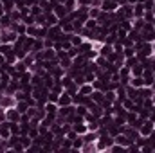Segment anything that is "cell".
<instances>
[{
	"mask_svg": "<svg viewBox=\"0 0 155 153\" xmlns=\"http://www.w3.org/2000/svg\"><path fill=\"white\" fill-rule=\"evenodd\" d=\"M83 142H85V141H83V137H81V135H78L76 139H72V151H74V150H81Z\"/></svg>",
	"mask_w": 155,
	"mask_h": 153,
	"instance_id": "28",
	"label": "cell"
},
{
	"mask_svg": "<svg viewBox=\"0 0 155 153\" xmlns=\"http://www.w3.org/2000/svg\"><path fill=\"white\" fill-rule=\"evenodd\" d=\"M78 92L83 94V96H90L94 92V86H92V83H83V85H79V90Z\"/></svg>",
	"mask_w": 155,
	"mask_h": 153,
	"instance_id": "18",
	"label": "cell"
},
{
	"mask_svg": "<svg viewBox=\"0 0 155 153\" xmlns=\"http://www.w3.org/2000/svg\"><path fill=\"white\" fill-rule=\"evenodd\" d=\"M152 24H153V29H155V20H153V22H152Z\"/></svg>",
	"mask_w": 155,
	"mask_h": 153,
	"instance_id": "48",
	"label": "cell"
},
{
	"mask_svg": "<svg viewBox=\"0 0 155 153\" xmlns=\"http://www.w3.org/2000/svg\"><path fill=\"white\" fill-rule=\"evenodd\" d=\"M139 0H128V4H137Z\"/></svg>",
	"mask_w": 155,
	"mask_h": 153,
	"instance_id": "46",
	"label": "cell"
},
{
	"mask_svg": "<svg viewBox=\"0 0 155 153\" xmlns=\"http://www.w3.org/2000/svg\"><path fill=\"white\" fill-rule=\"evenodd\" d=\"M51 74H52L54 79H61V77L65 76V69H63V67H60V65H56V67L51 70Z\"/></svg>",
	"mask_w": 155,
	"mask_h": 153,
	"instance_id": "23",
	"label": "cell"
},
{
	"mask_svg": "<svg viewBox=\"0 0 155 153\" xmlns=\"http://www.w3.org/2000/svg\"><path fill=\"white\" fill-rule=\"evenodd\" d=\"M16 110H18L20 114H25V112L29 110V103H27L25 99H22V101H18V103H16Z\"/></svg>",
	"mask_w": 155,
	"mask_h": 153,
	"instance_id": "26",
	"label": "cell"
},
{
	"mask_svg": "<svg viewBox=\"0 0 155 153\" xmlns=\"http://www.w3.org/2000/svg\"><path fill=\"white\" fill-rule=\"evenodd\" d=\"M11 135H20V122H9Z\"/></svg>",
	"mask_w": 155,
	"mask_h": 153,
	"instance_id": "33",
	"label": "cell"
},
{
	"mask_svg": "<svg viewBox=\"0 0 155 153\" xmlns=\"http://www.w3.org/2000/svg\"><path fill=\"white\" fill-rule=\"evenodd\" d=\"M16 103H18V99L15 97V96H11V94H2V97H0V106L4 108V110H7V108H15L16 106Z\"/></svg>",
	"mask_w": 155,
	"mask_h": 153,
	"instance_id": "3",
	"label": "cell"
},
{
	"mask_svg": "<svg viewBox=\"0 0 155 153\" xmlns=\"http://www.w3.org/2000/svg\"><path fill=\"white\" fill-rule=\"evenodd\" d=\"M0 45H2V41H0Z\"/></svg>",
	"mask_w": 155,
	"mask_h": 153,
	"instance_id": "49",
	"label": "cell"
},
{
	"mask_svg": "<svg viewBox=\"0 0 155 153\" xmlns=\"http://www.w3.org/2000/svg\"><path fill=\"white\" fill-rule=\"evenodd\" d=\"M79 151H83V153L97 151V148H96V141H92V142H83V146H81V150H79Z\"/></svg>",
	"mask_w": 155,
	"mask_h": 153,
	"instance_id": "19",
	"label": "cell"
},
{
	"mask_svg": "<svg viewBox=\"0 0 155 153\" xmlns=\"http://www.w3.org/2000/svg\"><path fill=\"white\" fill-rule=\"evenodd\" d=\"M148 119H152V121L155 122V105L150 108V117H148Z\"/></svg>",
	"mask_w": 155,
	"mask_h": 153,
	"instance_id": "44",
	"label": "cell"
},
{
	"mask_svg": "<svg viewBox=\"0 0 155 153\" xmlns=\"http://www.w3.org/2000/svg\"><path fill=\"white\" fill-rule=\"evenodd\" d=\"M4 63H5V56L0 52V65H4Z\"/></svg>",
	"mask_w": 155,
	"mask_h": 153,
	"instance_id": "45",
	"label": "cell"
},
{
	"mask_svg": "<svg viewBox=\"0 0 155 153\" xmlns=\"http://www.w3.org/2000/svg\"><path fill=\"white\" fill-rule=\"evenodd\" d=\"M13 49H15L13 43H2V45H0V52H2L4 56H7L9 52H13Z\"/></svg>",
	"mask_w": 155,
	"mask_h": 153,
	"instance_id": "27",
	"label": "cell"
},
{
	"mask_svg": "<svg viewBox=\"0 0 155 153\" xmlns=\"http://www.w3.org/2000/svg\"><path fill=\"white\" fill-rule=\"evenodd\" d=\"M20 141H22V144H24V148H25V150L33 144V139H31L29 135H20Z\"/></svg>",
	"mask_w": 155,
	"mask_h": 153,
	"instance_id": "34",
	"label": "cell"
},
{
	"mask_svg": "<svg viewBox=\"0 0 155 153\" xmlns=\"http://www.w3.org/2000/svg\"><path fill=\"white\" fill-rule=\"evenodd\" d=\"M20 119H22V114L16 110V106L5 110V121H9V122H20Z\"/></svg>",
	"mask_w": 155,
	"mask_h": 153,
	"instance_id": "6",
	"label": "cell"
},
{
	"mask_svg": "<svg viewBox=\"0 0 155 153\" xmlns=\"http://www.w3.org/2000/svg\"><path fill=\"white\" fill-rule=\"evenodd\" d=\"M63 34V31H61V27H60V24H56V25H51V27H47V38L51 40H60V36Z\"/></svg>",
	"mask_w": 155,
	"mask_h": 153,
	"instance_id": "5",
	"label": "cell"
},
{
	"mask_svg": "<svg viewBox=\"0 0 155 153\" xmlns=\"http://www.w3.org/2000/svg\"><path fill=\"white\" fill-rule=\"evenodd\" d=\"M85 27H87V29H96V27H97V20H96V18H88V20L85 22Z\"/></svg>",
	"mask_w": 155,
	"mask_h": 153,
	"instance_id": "37",
	"label": "cell"
},
{
	"mask_svg": "<svg viewBox=\"0 0 155 153\" xmlns=\"http://www.w3.org/2000/svg\"><path fill=\"white\" fill-rule=\"evenodd\" d=\"M126 97H130V99H137L139 97V88H134L132 85H126Z\"/></svg>",
	"mask_w": 155,
	"mask_h": 153,
	"instance_id": "20",
	"label": "cell"
},
{
	"mask_svg": "<svg viewBox=\"0 0 155 153\" xmlns=\"http://www.w3.org/2000/svg\"><path fill=\"white\" fill-rule=\"evenodd\" d=\"M11 24H13V20H11L9 13H4V15L0 16V27H2V29H9Z\"/></svg>",
	"mask_w": 155,
	"mask_h": 153,
	"instance_id": "17",
	"label": "cell"
},
{
	"mask_svg": "<svg viewBox=\"0 0 155 153\" xmlns=\"http://www.w3.org/2000/svg\"><path fill=\"white\" fill-rule=\"evenodd\" d=\"M22 22H24L25 25H33V24H35V16H33V15H25V16H22Z\"/></svg>",
	"mask_w": 155,
	"mask_h": 153,
	"instance_id": "39",
	"label": "cell"
},
{
	"mask_svg": "<svg viewBox=\"0 0 155 153\" xmlns=\"http://www.w3.org/2000/svg\"><path fill=\"white\" fill-rule=\"evenodd\" d=\"M143 79H144V86H152V83L155 81V70H152V69H144Z\"/></svg>",
	"mask_w": 155,
	"mask_h": 153,
	"instance_id": "10",
	"label": "cell"
},
{
	"mask_svg": "<svg viewBox=\"0 0 155 153\" xmlns=\"http://www.w3.org/2000/svg\"><path fill=\"white\" fill-rule=\"evenodd\" d=\"M121 13H123V18H128V20H134V4H124V5H119Z\"/></svg>",
	"mask_w": 155,
	"mask_h": 153,
	"instance_id": "8",
	"label": "cell"
},
{
	"mask_svg": "<svg viewBox=\"0 0 155 153\" xmlns=\"http://www.w3.org/2000/svg\"><path fill=\"white\" fill-rule=\"evenodd\" d=\"M18 40V33L13 29H2L0 31V41L2 43H15Z\"/></svg>",
	"mask_w": 155,
	"mask_h": 153,
	"instance_id": "2",
	"label": "cell"
},
{
	"mask_svg": "<svg viewBox=\"0 0 155 153\" xmlns=\"http://www.w3.org/2000/svg\"><path fill=\"white\" fill-rule=\"evenodd\" d=\"M58 97H60V94H56V92L49 90V94H47V101H51V103H56V105H58Z\"/></svg>",
	"mask_w": 155,
	"mask_h": 153,
	"instance_id": "35",
	"label": "cell"
},
{
	"mask_svg": "<svg viewBox=\"0 0 155 153\" xmlns=\"http://www.w3.org/2000/svg\"><path fill=\"white\" fill-rule=\"evenodd\" d=\"M103 5V0H92L90 2V7H101Z\"/></svg>",
	"mask_w": 155,
	"mask_h": 153,
	"instance_id": "43",
	"label": "cell"
},
{
	"mask_svg": "<svg viewBox=\"0 0 155 153\" xmlns=\"http://www.w3.org/2000/svg\"><path fill=\"white\" fill-rule=\"evenodd\" d=\"M0 135H2V139H9V137H11L9 121H2V122H0Z\"/></svg>",
	"mask_w": 155,
	"mask_h": 153,
	"instance_id": "13",
	"label": "cell"
},
{
	"mask_svg": "<svg viewBox=\"0 0 155 153\" xmlns=\"http://www.w3.org/2000/svg\"><path fill=\"white\" fill-rule=\"evenodd\" d=\"M152 101H153V105H155V94H153V96H152Z\"/></svg>",
	"mask_w": 155,
	"mask_h": 153,
	"instance_id": "47",
	"label": "cell"
},
{
	"mask_svg": "<svg viewBox=\"0 0 155 153\" xmlns=\"http://www.w3.org/2000/svg\"><path fill=\"white\" fill-rule=\"evenodd\" d=\"M144 18H134V29H137V31H141L143 27H144Z\"/></svg>",
	"mask_w": 155,
	"mask_h": 153,
	"instance_id": "31",
	"label": "cell"
},
{
	"mask_svg": "<svg viewBox=\"0 0 155 153\" xmlns=\"http://www.w3.org/2000/svg\"><path fill=\"white\" fill-rule=\"evenodd\" d=\"M117 7H119L117 0H105V2H103V5H101V9H103V11H107V13H114Z\"/></svg>",
	"mask_w": 155,
	"mask_h": 153,
	"instance_id": "11",
	"label": "cell"
},
{
	"mask_svg": "<svg viewBox=\"0 0 155 153\" xmlns=\"http://www.w3.org/2000/svg\"><path fill=\"white\" fill-rule=\"evenodd\" d=\"M72 130L76 132L78 135H83V133H87V132H88L87 122H76V124H72Z\"/></svg>",
	"mask_w": 155,
	"mask_h": 153,
	"instance_id": "21",
	"label": "cell"
},
{
	"mask_svg": "<svg viewBox=\"0 0 155 153\" xmlns=\"http://www.w3.org/2000/svg\"><path fill=\"white\" fill-rule=\"evenodd\" d=\"M130 72H132V76H143V72H144V67H143V63H137V65H134V67L130 69Z\"/></svg>",
	"mask_w": 155,
	"mask_h": 153,
	"instance_id": "25",
	"label": "cell"
},
{
	"mask_svg": "<svg viewBox=\"0 0 155 153\" xmlns=\"http://www.w3.org/2000/svg\"><path fill=\"white\" fill-rule=\"evenodd\" d=\"M105 99H107V101H112V103H114V101L117 99L116 90H107V92H105Z\"/></svg>",
	"mask_w": 155,
	"mask_h": 153,
	"instance_id": "36",
	"label": "cell"
},
{
	"mask_svg": "<svg viewBox=\"0 0 155 153\" xmlns=\"http://www.w3.org/2000/svg\"><path fill=\"white\" fill-rule=\"evenodd\" d=\"M92 0H78V7H90Z\"/></svg>",
	"mask_w": 155,
	"mask_h": 153,
	"instance_id": "42",
	"label": "cell"
},
{
	"mask_svg": "<svg viewBox=\"0 0 155 153\" xmlns=\"http://www.w3.org/2000/svg\"><path fill=\"white\" fill-rule=\"evenodd\" d=\"M123 54H124V58L135 56V49H134V47H124V49H123Z\"/></svg>",
	"mask_w": 155,
	"mask_h": 153,
	"instance_id": "40",
	"label": "cell"
},
{
	"mask_svg": "<svg viewBox=\"0 0 155 153\" xmlns=\"http://www.w3.org/2000/svg\"><path fill=\"white\" fill-rule=\"evenodd\" d=\"M63 5H65V7H67V11L71 13V11H74V9L78 7V0H65V2H63Z\"/></svg>",
	"mask_w": 155,
	"mask_h": 153,
	"instance_id": "29",
	"label": "cell"
},
{
	"mask_svg": "<svg viewBox=\"0 0 155 153\" xmlns=\"http://www.w3.org/2000/svg\"><path fill=\"white\" fill-rule=\"evenodd\" d=\"M153 130H155V122L152 119H144L143 124H141V128H139V133H141L143 137H148Z\"/></svg>",
	"mask_w": 155,
	"mask_h": 153,
	"instance_id": "4",
	"label": "cell"
},
{
	"mask_svg": "<svg viewBox=\"0 0 155 153\" xmlns=\"http://www.w3.org/2000/svg\"><path fill=\"white\" fill-rule=\"evenodd\" d=\"M144 4H141V2H137V4H134V18H143V15H144Z\"/></svg>",
	"mask_w": 155,
	"mask_h": 153,
	"instance_id": "15",
	"label": "cell"
},
{
	"mask_svg": "<svg viewBox=\"0 0 155 153\" xmlns=\"http://www.w3.org/2000/svg\"><path fill=\"white\" fill-rule=\"evenodd\" d=\"M52 11H54V15H56V16H58L60 20H61V18H65V16L69 15L67 7H65L63 4H58V5H54V9H52Z\"/></svg>",
	"mask_w": 155,
	"mask_h": 153,
	"instance_id": "14",
	"label": "cell"
},
{
	"mask_svg": "<svg viewBox=\"0 0 155 153\" xmlns=\"http://www.w3.org/2000/svg\"><path fill=\"white\" fill-rule=\"evenodd\" d=\"M9 16H11L13 22H22V13H20L18 7H15L13 11H9Z\"/></svg>",
	"mask_w": 155,
	"mask_h": 153,
	"instance_id": "24",
	"label": "cell"
},
{
	"mask_svg": "<svg viewBox=\"0 0 155 153\" xmlns=\"http://www.w3.org/2000/svg\"><path fill=\"white\" fill-rule=\"evenodd\" d=\"M58 108H60V106H58L56 103H51V101H47V103H45V112H47V114L58 115Z\"/></svg>",
	"mask_w": 155,
	"mask_h": 153,
	"instance_id": "22",
	"label": "cell"
},
{
	"mask_svg": "<svg viewBox=\"0 0 155 153\" xmlns=\"http://www.w3.org/2000/svg\"><path fill=\"white\" fill-rule=\"evenodd\" d=\"M134 105H135L134 99H130V97H124V99H123V106H124L126 110H134Z\"/></svg>",
	"mask_w": 155,
	"mask_h": 153,
	"instance_id": "32",
	"label": "cell"
},
{
	"mask_svg": "<svg viewBox=\"0 0 155 153\" xmlns=\"http://www.w3.org/2000/svg\"><path fill=\"white\" fill-rule=\"evenodd\" d=\"M67 105H72V96L63 90L58 97V106H67Z\"/></svg>",
	"mask_w": 155,
	"mask_h": 153,
	"instance_id": "9",
	"label": "cell"
},
{
	"mask_svg": "<svg viewBox=\"0 0 155 153\" xmlns=\"http://www.w3.org/2000/svg\"><path fill=\"white\" fill-rule=\"evenodd\" d=\"M90 97H92V101H94V103L101 105V103L105 101V92H103V90H94V92L90 94Z\"/></svg>",
	"mask_w": 155,
	"mask_h": 153,
	"instance_id": "16",
	"label": "cell"
},
{
	"mask_svg": "<svg viewBox=\"0 0 155 153\" xmlns=\"http://www.w3.org/2000/svg\"><path fill=\"white\" fill-rule=\"evenodd\" d=\"M114 142L119 144V146H124L126 150H128V146H130V144H134V141H132L130 137H126L124 133H117L116 137H114Z\"/></svg>",
	"mask_w": 155,
	"mask_h": 153,
	"instance_id": "7",
	"label": "cell"
},
{
	"mask_svg": "<svg viewBox=\"0 0 155 153\" xmlns=\"http://www.w3.org/2000/svg\"><path fill=\"white\" fill-rule=\"evenodd\" d=\"M35 24L36 25H45V13H40L35 16Z\"/></svg>",
	"mask_w": 155,
	"mask_h": 153,
	"instance_id": "38",
	"label": "cell"
},
{
	"mask_svg": "<svg viewBox=\"0 0 155 153\" xmlns=\"http://www.w3.org/2000/svg\"><path fill=\"white\" fill-rule=\"evenodd\" d=\"M60 22V18L54 15V11H49L45 13V27H51V25H56Z\"/></svg>",
	"mask_w": 155,
	"mask_h": 153,
	"instance_id": "12",
	"label": "cell"
},
{
	"mask_svg": "<svg viewBox=\"0 0 155 153\" xmlns=\"http://www.w3.org/2000/svg\"><path fill=\"white\" fill-rule=\"evenodd\" d=\"M144 9H153L155 7V0H144Z\"/></svg>",
	"mask_w": 155,
	"mask_h": 153,
	"instance_id": "41",
	"label": "cell"
},
{
	"mask_svg": "<svg viewBox=\"0 0 155 153\" xmlns=\"http://www.w3.org/2000/svg\"><path fill=\"white\" fill-rule=\"evenodd\" d=\"M112 144H114V137H112L110 133H101V135L96 139V148H97V151H108Z\"/></svg>",
	"mask_w": 155,
	"mask_h": 153,
	"instance_id": "1",
	"label": "cell"
},
{
	"mask_svg": "<svg viewBox=\"0 0 155 153\" xmlns=\"http://www.w3.org/2000/svg\"><path fill=\"white\" fill-rule=\"evenodd\" d=\"M101 13V7H88V18H97Z\"/></svg>",
	"mask_w": 155,
	"mask_h": 153,
	"instance_id": "30",
	"label": "cell"
}]
</instances>
